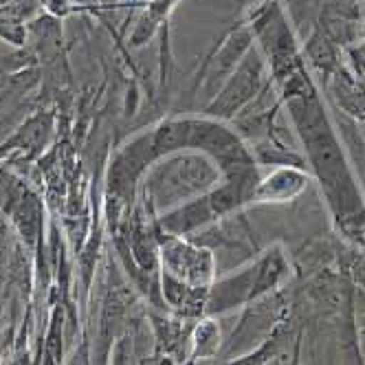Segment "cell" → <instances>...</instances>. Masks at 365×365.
Masks as SVG:
<instances>
[{"label":"cell","instance_id":"6da1fadb","mask_svg":"<svg viewBox=\"0 0 365 365\" xmlns=\"http://www.w3.org/2000/svg\"><path fill=\"white\" fill-rule=\"evenodd\" d=\"M267 289L262 284V273H259V262H255L238 273L227 275L222 279L212 282L210 293H207V310L205 315H225L236 308L249 306L251 302H257L267 297Z\"/></svg>","mask_w":365,"mask_h":365},{"label":"cell","instance_id":"7a4b0ae2","mask_svg":"<svg viewBox=\"0 0 365 365\" xmlns=\"http://www.w3.org/2000/svg\"><path fill=\"white\" fill-rule=\"evenodd\" d=\"M163 271L182 279L190 286H212L216 275V262L210 249L194 247L190 242L168 238L161 247Z\"/></svg>","mask_w":365,"mask_h":365},{"label":"cell","instance_id":"3957f363","mask_svg":"<svg viewBox=\"0 0 365 365\" xmlns=\"http://www.w3.org/2000/svg\"><path fill=\"white\" fill-rule=\"evenodd\" d=\"M282 312H284V299L279 291L257 302H251L247 306L245 317L240 319V326L233 330L227 346L220 352L229 359L233 352H240L245 348H251L253 344L264 341V336L282 319Z\"/></svg>","mask_w":365,"mask_h":365},{"label":"cell","instance_id":"277c9868","mask_svg":"<svg viewBox=\"0 0 365 365\" xmlns=\"http://www.w3.org/2000/svg\"><path fill=\"white\" fill-rule=\"evenodd\" d=\"M308 185V176L299 168H277L269 176L257 180L253 200L262 202H286L299 196Z\"/></svg>","mask_w":365,"mask_h":365},{"label":"cell","instance_id":"5b68a950","mask_svg":"<svg viewBox=\"0 0 365 365\" xmlns=\"http://www.w3.org/2000/svg\"><path fill=\"white\" fill-rule=\"evenodd\" d=\"M259 82H262V64H259V58L255 53H249L238 73L231 77L220 101H216V108L225 110V115L240 108L245 101H249L255 95Z\"/></svg>","mask_w":365,"mask_h":365},{"label":"cell","instance_id":"8992f818","mask_svg":"<svg viewBox=\"0 0 365 365\" xmlns=\"http://www.w3.org/2000/svg\"><path fill=\"white\" fill-rule=\"evenodd\" d=\"M64 306L53 304L44 334V346L40 348V365H62L64 354Z\"/></svg>","mask_w":365,"mask_h":365},{"label":"cell","instance_id":"52a82bcc","mask_svg":"<svg viewBox=\"0 0 365 365\" xmlns=\"http://www.w3.org/2000/svg\"><path fill=\"white\" fill-rule=\"evenodd\" d=\"M222 350L220 328L214 319H200L192 330V359H214Z\"/></svg>","mask_w":365,"mask_h":365},{"label":"cell","instance_id":"ba28073f","mask_svg":"<svg viewBox=\"0 0 365 365\" xmlns=\"http://www.w3.org/2000/svg\"><path fill=\"white\" fill-rule=\"evenodd\" d=\"M113 365H133V334H123L117 339Z\"/></svg>","mask_w":365,"mask_h":365},{"label":"cell","instance_id":"9c48e42d","mask_svg":"<svg viewBox=\"0 0 365 365\" xmlns=\"http://www.w3.org/2000/svg\"><path fill=\"white\" fill-rule=\"evenodd\" d=\"M363 336H365V319H363Z\"/></svg>","mask_w":365,"mask_h":365}]
</instances>
